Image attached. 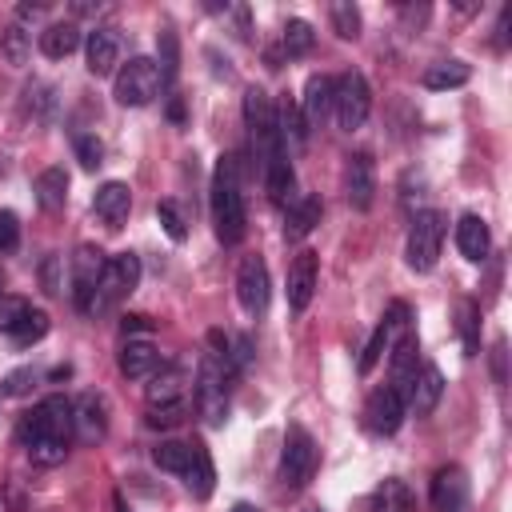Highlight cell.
I'll return each instance as SVG.
<instances>
[{
    "mask_svg": "<svg viewBox=\"0 0 512 512\" xmlns=\"http://www.w3.org/2000/svg\"><path fill=\"white\" fill-rule=\"evenodd\" d=\"M372 512H416V496L400 476H388L372 492Z\"/></svg>",
    "mask_w": 512,
    "mask_h": 512,
    "instance_id": "30",
    "label": "cell"
},
{
    "mask_svg": "<svg viewBox=\"0 0 512 512\" xmlns=\"http://www.w3.org/2000/svg\"><path fill=\"white\" fill-rule=\"evenodd\" d=\"M156 68H160V80H164V88L176 80V72H180V48H176V32L172 28H160V36H156Z\"/></svg>",
    "mask_w": 512,
    "mask_h": 512,
    "instance_id": "34",
    "label": "cell"
},
{
    "mask_svg": "<svg viewBox=\"0 0 512 512\" xmlns=\"http://www.w3.org/2000/svg\"><path fill=\"white\" fill-rule=\"evenodd\" d=\"M0 56H4L12 68H24L28 56H32V36H28L20 24H8V28L0 32Z\"/></svg>",
    "mask_w": 512,
    "mask_h": 512,
    "instance_id": "33",
    "label": "cell"
},
{
    "mask_svg": "<svg viewBox=\"0 0 512 512\" xmlns=\"http://www.w3.org/2000/svg\"><path fill=\"white\" fill-rule=\"evenodd\" d=\"M36 376H40L36 368H16V372H8V376H4V384H0V388H4V396H24V392L36 384Z\"/></svg>",
    "mask_w": 512,
    "mask_h": 512,
    "instance_id": "44",
    "label": "cell"
},
{
    "mask_svg": "<svg viewBox=\"0 0 512 512\" xmlns=\"http://www.w3.org/2000/svg\"><path fill=\"white\" fill-rule=\"evenodd\" d=\"M120 52H124V44H120V32H116L112 24H96V28L88 32V40H84V60H88V72H92V76L116 72Z\"/></svg>",
    "mask_w": 512,
    "mask_h": 512,
    "instance_id": "14",
    "label": "cell"
},
{
    "mask_svg": "<svg viewBox=\"0 0 512 512\" xmlns=\"http://www.w3.org/2000/svg\"><path fill=\"white\" fill-rule=\"evenodd\" d=\"M316 268H320V260H316L312 248H304V252L288 264V308H292V312H304V308H308V300H312V292H316Z\"/></svg>",
    "mask_w": 512,
    "mask_h": 512,
    "instance_id": "18",
    "label": "cell"
},
{
    "mask_svg": "<svg viewBox=\"0 0 512 512\" xmlns=\"http://www.w3.org/2000/svg\"><path fill=\"white\" fill-rule=\"evenodd\" d=\"M320 224V196H296L284 212V240H304Z\"/></svg>",
    "mask_w": 512,
    "mask_h": 512,
    "instance_id": "25",
    "label": "cell"
},
{
    "mask_svg": "<svg viewBox=\"0 0 512 512\" xmlns=\"http://www.w3.org/2000/svg\"><path fill=\"white\" fill-rule=\"evenodd\" d=\"M156 220H160V228L168 232V240H176V244L188 240V224H184L176 200H160V204H156Z\"/></svg>",
    "mask_w": 512,
    "mask_h": 512,
    "instance_id": "41",
    "label": "cell"
},
{
    "mask_svg": "<svg viewBox=\"0 0 512 512\" xmlns=\"http://www.w3.org/2000/svg\"><path fill=\"white\" fill-rule=\"evenodd\" d=\"M160 88H164L160 68H156V60H148V56H132L128 64H120V72H116V80H112V96H116V104H124V108H144V104H152V100L160 96Z\"/></svg>",
    "mask_w": 512,
    "mask_h": 512,
    "instance_id": "4",
    "label": "cell"
},
{
    "mask_svg": "<svg viewBox=\"0 0 512 512\" xmlns=\"http://www.w3.org/2000/svg\"><path fill=\"white\" fill-rule=\"evenodd\" d=\"M184 412H188L184 400H180V404H152V408H148V424H152V428H172V424L184 420Z\"/></svg>",
    "mask_w": 512,
    "mask_h": 512,
    "instance_id": "43",
    "label": "cell"
},
{
    "mask_svg": "<svg viewBox=\"0 0 512 512\" xmlns=\"http://www.w3.org/2000/svg\"><path fill=\"white\" fill-rule=\"evenodd\" d=\"M276 128H280V140H284V144H288V140H292V144H304V140H308V120H304L300 104H292V100L280 108Z\"/></svg>",
    "mask_w": 512,
    "mask_h": 512,
    "instance_id": "37",
    "label": "cell"
},
{
    "mask_svg": "<svg viewBox=\"0 0 512 512\" xmlns=\"http://www.w3.org/2000/svg\"><path fill=\"white\" fill-rule=\"evenodd\" d=\"M228 376L232 368L220 360V356H200V368H196V408L204 416L208 428H220L228 420Z\"/></svg>",
    "mask_w": 512,
    "mask_h": 512,
    "instance_id": "3",
    "label": "cell"
},
{
    "mask_svg": "<svg viewBox=\"0 0 512 512\" xmlns=\"http://www.w3.org/2000/svg\"><path fill=\"white\" fill-rule=\"evenodd\" d=\"M332 112H336V124H340L344 132H356V128L368 120V112H372V88H368L364 72L352 68V72H344V76L336 80Z\"/></svg>",
    "mask_w": 512,
    "mask_h": 512,
    "instance_id": "7",
    "label": "cell"
},
{
    "mask_svg": "<svg viewBox=\"0 0 512 512\" xmlns=\"http://www.w3.org/2000/svg\"><path fill=\"white\" fill-rule=\"evenodd\" d=\"M92 212H96L112 232L124 228V220H128V212H132V188H128L124 180H108V184H100L96 196H92Z\"/></svg>",
    "mask_w": 512,
    "mask_h": 512,
    "instance_id": "16",
    "label": "cell"
},
{
    "mask_svg": "<svg viewBox=\"0 0 512 512\" xmlns=\"http://www.w3.org/2000/svg\"><path fill=\"white\" fill-rule=\"evenodd\" d=\"M400 420H404V400H400L388 384L376 388V392L368 396V404H364V424H368V432L392 436V432L400 428Z\"/></svg>",
    "mask_w": 512,
    "mask_h": 512,
    "instance_id": "15",
    "label": "cell"
},
{
    "mask_svg": "<svg viewBox=\"0 0 512 512\" xmlns=\"http://www.w3.org/2000/svg\"><path fill=\"white\" fill-rule=\"evenodd\" d=\"M244 124L252 132V144H256V156L260 160H268L272 152L284 148L280 128H276V104H272V96L264 88H248L244 92Z\"/></svg>",
    "mask_w": 512,
    "mask_h": 512,
    "instance_id": "6",
    "label": "cell"
},
{
    "mask_svg": "<svg viewBox=\"0 0 512 512\" xmlns=\"http://www.w3.org/2000/svg\"><path fill=\"white\" fill-rule=\"evenodd\" d=\"M432 508L436 512H464L468 508V476L460 464H448L432 480Z\"/></svg>",
    "mask_w": 512,
    "mask_h": 512,
    "instance_id": "17",
    "label": "cell"
},
{
    "mask_svg": "<svg viewBox=\"0 0 512 512\" xmlns=\"http://www.w3.org/2000/svg\"><path fill=\"white\" fill-rule=\"evenodd\" d=\"M316 472V440L308 436L304 424H288L284 432V452H280V480L284 488H304Z\"/></svg>",
    "mask_w": 512,
    "mask_h": 512,
    "instance_id": "8",
    "label": "cell"
},
{
    "mask_svg": "<svg viewBox=\"0 0 512 512\" xmlns=\"http://www.w3.org/2000/svg\"><path fill=\"white\" fill-rule=\"evenodd\" d=\"M404 328H408V304H400V300H396V304L388 308V316L376 324V332L368 336V344H364V352H360V360H356L360 376H368V372L380 364V356L392 348V336H396V332H404Z\"/></svg>",
    "mask_w": 512,
    "mask_h": 512,
    "instance_id": "13",
    "label": "cell"
},
{
    "mask_svg": "<svg viewBox=\"0 0 512 512\" xmlns=\"http://www.w3.org/2000/svg\"><path fill=\"white\" fill-rule=\"evenodd\" d=\"M64 200H68V172L64 168H44L36 176V204L56 212V208H64Z\"/></svg>",
    "mask_w": 512,
    "mask_h": 512,
    "instance_id": "31",
    "label": "cell"
},
{
    "mask_svg": "<svg viewBox=\"0 0 512 512\" xmlns=\"http://www.w3.org/2000/svg\"><path fill=\"white\" fill-rule=\"evenodd\" d=\"M136 284H140V256H136V252H116V256H108L104 276H100V288H96V304H92V312H100V308H108L112 300L128 296Z\"/></svg>",
    "mask_w": 512,
    "mask_h": 512,
    "instance_id": "10",
    "label": "cell"
},
{
    "mask_svg": "<svg viewBox=\"0 0 512 512\" xmlns=\"http://www.w3.org/2000/svg\"><path fill=\"white\" fill-rule=\"evenodd\" d=\"M16 244H20V220L16 212L0 208V252H16Z\"/></svg>",
    "mask_w": 512,
    "mask_h": 512,
    "instance_id": "46",
    "label": "cell"
},
{
    "mask_svg": "<svg viewBox=\"0 0 512 512\" xmlns=\"http://www.w3.org/2000/svg\"><path fill=\"white\" fill-rule=\"evenodd\" d=\"M164 368V356L148 344V340H128L124 344V352H120V372L128 376V380H148V376H156Z\"/></svg>",
    "mask_w": 512,
    "mask_h": 512,
    "instance_id": "24",
    "label": "cell"
},
{
    "mask_svg": "<svg viewBox=\"0 0 512 512\" xmlns=\"http://www.w3.org/2000/svg\"><path fill=\"white\" fill-rule=\"evenodd\" d=\"M388 388L404 400V408H408V396H412V384H416V376H420V344H416V332L412 328H404L400 332V340L392 344V356H388Z\"/></svg>",
    "mask_w": 512,
    "mask_h": 512,
    "instance_id": "12",
    "label": "cell"
},
{
    "mask_svg": "<svg viewBox=\"0 0 512 512\" xmlns=\"http://www.w3.org/2000/svg\"><path fill=\"white\" fill-rule=\"evenodd\" d=\"M28 312V300H16V296H0V332H12L20 324V316Z\"/></svg>",
    "mask_w": 512,
    "mask_h": 512,
    "instance_id": "45",
    "label": "cell"
},
{
    "mask_svg": "<svg viewBox=\"0 0 512 512\" xmlns=\"http://www.w3.org/2000/svg\"><path fill=\"white\" fill-rule=\"evenodd\" d=\"M148 404H180L184 400V384H188V372L176 368V364H164L156 376H148Z\"/></svg>",
    "mask_w": 512,
    "mask_h": 512,
    "instance_id": "29",
    "label": "cell"
},
{
    "mask_svg": "<svg viewBox=\"0 0 512 512\" xmlns=\"http://www.w3.org/2000/svg\"><path fill=\"white\" fill-rule=\"evenodd\" d=\"M152 460H156V468L184 476V468H188V444H180V440H164V444L152 448Z\"/></svg>",
    "mask_w": 512,
    "mask_h": 512,
    "instance_id": "40",
    "label": "cell"
},
{
    "mask_svg": "<svg viewBox=\"0 0 512 512\" xmlns=\"http://www.w3.org/2000/svg\"><path fill=\"white\" fill-rule=\"evenodd\" d=\"M304 512H324V508H304Z\"/></svg>",
    "mask_w": 512,
    "mask_h": 512,
    "instance_id": "55",
    "label": "cell"
},
{
    "mask_svg": "<svg viewBox=\"0 0 512 512\" xmlns=\"http://www.w3.org/2000/svg\"><path fill=\"white\" fill-rule=\"evenodd\" d=\"M232 512H260V508H256V504H248V500H236V504H232Z\"/></svg>",
    "mask_w": 512,
    "mask_h": 512,
    "instance_id": "53",
    "label": "cell"
},
{
    "mask_svg": "<svg viewBox=\"0 0 512 512\" xmlns=\"http://www.w3.org/2000/svg\"><path fill=\"white\" fill-rule=\"evenodd\" d=\"M440 396H444V376H440L436 364H424L420 376H416V384H412L408 408H412L416 416H432V408L440 404Z\"/></svg>",
    "mask_w": 512,
    "mask_h": 512,
    "instance_id": "26",
    "label": "cell"
},
{
    "mask_svg": "<svg viewBox=\"0 0 512 512\" xmlns=\"http://www.w3.org/2000/svg\"><path fill=\"white\" fill-rule=\"evenodd\" d=\"M44 288H48V292H60V284H56V256L44 264Z\"/></svg>",
    "mask_w": 512,
    "mask_h": 512,
    "instance_id": "51",
    "label": "cell"
},
{
    "mask_svg": "<svg viewBox=\"0 0 512 512\" xmlns=\"http://www.w3.org/2000/svg\"><path fill=\"white\" fill-rule=\"evenodd\" d=\"M184 484H188V492H192L196 500H208V496H212V488H216V468H212V456H208V448H204L200 440H192V444H188Z\"/></svg>",
    "mask_w": 512,
    "mask_h": 512,
    "instance_id": "22",
    "label": "cell"
},
{
    "mask_svg": "<svg viewBox=\"0 0 512 512\" xmlns=\"http://www.w3.org/2000/svg\"><path fill=\"white\" fill-rule=\"evenodd\" d=\"M212 224L220 244H240L248 232L244 192H240V156H220L212 172Z\"/></svg>",
    "mask_w": 512,
    "mask_h": 512,
    "instance_id": "2",
    "label": "cell"
},
{
    "mask_svg": "<svg viewBox=\"0 0 512 512\" xmlns=\"http://www.w3.org/2000/svg\"><path fill=\"white\" fill-rule=\"evenodd\" d=\"M264 164V188H268V196L276 200V204H292V184H296V172H292V164H288V152L280 148V152H272L268 160H260Z\"/></svg>",
    "mask_w": 512,
    "mask_h": 512,
    "instance_id": "27",
    "label": "cell"
},
{
    "mask_svg": "<svg viewBox=\"0 0 512 512\" xmlns=\"http://www.w3.org/2000/svg\"><path fill=\"white\" fill-rule=\"evenodd\" d=\"M44 12H48V4H20V8H16L20 20H40Z\"/></svg>",
    "mask_w": 512,
    "mask_h": 512,
    "instance_id": "49",
    "label": "cell"
},
{
    "mask_svg": "<svg viewBox=\"0 0 512 512\" xmlns=\"http://www.w3.org/2000/svg\"><path fill=\"white\" fill-rule=\"evenodd\" d=\"M444 212L436 208H424L412 216V228H408V244H404V256H408V268L412 272H428L436 268L440 260V244H444Z\"/></svg>",
    "mask_w": 512,
    "mask_h": 512,
    "instance_id": "5",
    "label": "cell"
},
{
    "mask_svg": "<svg viewBox=\"0 0 512 512\" xmlns=\"http://www.w3.org/2000/svg\"><path fill=\"white\" fill-rule=\"evenodd\" d=\"M468 76H472V68H468L464 60H440V64H432L420 80H424V88L444 92V88H460V84H468Z\"/></svg>",
    "mask_w": 512,
    "mask_h": 512,
    "instance_id": "32",
    "label": "cell"
},
{
    "mask_svg": "<svg viewBox=\"0 0 512 512\" xmlns=\"http://www.w3.org/2000/svg\"><path fill=\"white\" fill-rule=\"evenodd\" d=\"M24 96H28V112H36V116L52 108V88H48V84H32Z\"/></svg>",
    "mask_w": 512,
    "mask_h": 512,
    "instance_id": "47",
    "label": "cell"
},
{
    "mask_svg": "<svg viewBox=\"0 0 512 512\" xmlns=\"http://www.w3.org/2000/svg\"><path fill=\"white\" fill-rule=\"evenodd\" d=\"M16 436H20V444H24L32 464H44V468L60 464L68 456L72 436H76V428H72V400L68 396H44L32 412L20 416Z\"/></svg>",
    "mask_w": 512,
    "mask_h": 512,
    "instance_id": "1",
    "label": "cell"
},
{
    "mask_svg": "<svg viewBox=\"0 0 512 512\" xmlns=\"http://www.w3.org/2000/svg\"><path fill=\"white\" fill-rule=\"evenodd\" d=\"M456 324H460V336H464V352L468 356H476L480 352V308L472 304V300H460L456 304Z\"/></svg>",
    "mask_w": 512,
    "mask_h": 512,
    "instance_id": "38",
    "label": "cell"
},
{
    "mask_svg": "<svg viewBox=\"0 0 512 512\" xmlns=\"http://www.w3.org/2000/svg\"><path fill=\"white\" fill-rule=\"evenodd\" d=\"M268 296H272V284H268V264L264 256H244L240 268H236V300L248 316H264L268 312Z\"/></svg>",
    "mask_w": 512,
    "mask_h": 512,
    "instance_id": "11",
    "label": "cell"
},
{
    "mask_svg": "<svg viewBox=\"0 0 512 512\" xmlns=\"http://www.w3.org/2000/svg\"><path fill=\"white\" fill-rule=\"evenodd\" d=\"M80 48V28L72 24V20H56V24H48L44 32H40V52L48 56V60H64V56H72Z\"/></svg>",
    "mask_w": 512,
    "mask_h": 512,
    "instance_id": "28",
    "label": "cell"
},
{
    "mask_svg": "<svg viewBox=\"0 0 512 512\" xmlns=\"http://www.w3.org/2000/svg\"><path fill=\"white\" fill-rule=\"evenodd\" d=\"M332 92H336V80H332V76H324V72H312V76L304 80L300 112H304L308 128H316V124H324V120H328V112H332Z\"/></svg>",
    "mask_w": 512,
    "mask_h": 512,
    "instance_id": "20",
    "label": "cell"
},
{
    "mask_svg": "<svg viewBox=\"0 0 512 512\" xmlns=\"http://www.w3.org/2000/svg\"><path fill=\"white\" fill-rule=\"evenodd\" d=\"M8 336H12V344H20V348H28V344L44 340V336H48V312H40V308H28V312L20 316V324H16Z\"/></svg>",
    "mask_w": 512,
    "mask_h": 512,
    "instance_id": "35",
    "label": "cell"
},
{
    "mask_svg": "<svg viewBox=\"0 0 512 512\" xmlns=\"http://www.w3.org/2000/svg\"><path fill=\"white\" fill-rule=\"evenodd\" d=\"M104 264H108V256L96 244H80L76 248V256H72V304L80 312H92L96 288H100V276H104Z\"/></svg>",
    "mask_w": 512,
    "mask_h": 512,
    "instance_id": "9",
    "label": "cell"
},
{
    "mask_svg": "<svg viewBox=\"0 0 512 512\" xmlns=\"http://www.w3.org/2000/svg\"><path fill=\"white\" fill-rule=\"evenodd\" d=\"M0 400H4V388H0Z\"/></svg>",
    "mask_w": 512,
    "mask_h": 512,
    "instance_id": "56",
    "label": "cell"
},
{
    "mask_svg": "<svg viewBox=\"0 0 512 512\" xmlns=\"http://www.w3.org/2000/svg\"><path fill=\"white\" fill-rule=\"evenodd\" d=\"M328 16H332V28H336L340 40H356L360 36V8L352 0H336L328 8Z\"/></svg>",
    "mask_w": 512,
    "mask_h": 512,
    "instance_id": "39",
    "label": "cell"
},
{
    "mask_svg": "<svg viewBox=\"0 0 512 512\" xmlns=\"http://www.w3.org/2000/svg\"><path fill=\"white\" fill-rule=\"evenodd\" d=\"M492 376H496V384H504V376H508L504 372V340L492 344Z\"/></svg>",
    "mask_w": 512,
    "mask_h": 512,
    "instance_id": "48",
    "label": "cell"
},
{
    "mask_svg": "<svg viewBox=\"0 0 512 512\" xmlns=\"http://www.w3.org/2000/svg\"><path fill=\"white\" fill-rule=\"evenodd\" d=\"M152 324H148V316H124V336L128 332H148Z\"/></svg>",
    "mask_w": 512,
    "mask_h": 512,
    "instance_id": "50",
    "label": "cell"
},
{
    "mask_svg": "<svg viewBox=\"0 0 512 512\" xmlns=\"http://www.w3.org/2000/svg\"><path fill=\"white\" fill-rule=\"evenodd\" d=\"M424 16H428V8H424V4H420V8H404V20H408V24H416V28L424 24Z\"/></svg>",
    "mask_w": 512,
    "mask_h": 512,
    "instance_id": "52",
    "label": "cell"
},
{
    "mask_svg": "<svg viewBox=\"0 0 512 512\" xmlns=\"http://www.w3.org/2000/svg\"><path fill=\"white\" fill-rule=\"evenodd\" d=\"M76 160H80V168H100L104 164V144L96 140V136H76Z\"/></svg>",
    "mask_w": 512,
    "mask_h": 512,
    "instance_id": "42",
    "label": "cell"
},
{
    "mask_svg": "<svg viewBox=\"0 0 512 512\" xmlns=\"http://www.w3.org/2000/svg\"><path fill=\"white\" fill-rule=\"evenodd\" d=\"M372 192H376V172H372V156L356 152L348 156V204L352 208H372Z\"/></svg>",
    "mask_w": 512,
    "mask_h": 512,
    "instance_id": "23",
    "label": "cell"
},
{
    "mask_svg": "<svg viewBox=\"0 0 512 512\" xmlns=\"http://www.w3.org/2000/svg\"><path fill=\"white\" fill-rule=\"evenodd\" d=\"M456 248H460V256L472 260V264H480V260L488 256L492 236H488V224H484L476 212H464V216L456 220Z\"/></svg>",
    "mask_w": 512,
    "mask_h": 512,
    "instance_id": "21",
    "label": "cell"
},
{
    "mask_svg": "<svg viewBox=\"0 0 512 512\" xmlns=\"http://www.w3.org/2000/svg\"><path fill=\"white\" fill-rule=\"evenodd\" d=\"M0 296H4V268H0Z\"/></svg>",
    "mask_w": 512,
    "mask_h": 512,
    "instance_id": "54",
    "label": "cell"
},
{
    "mask_svg": "<svg viewBox=\"0 0 512 512\" xmlns=\"http://www.w3.org/2000/svg\"><path fill=\"white\" fill-rule=\"evenodd\" d=\"M312 40H316V32H312V24H308V20H300V16H292V20L284 24V36H280V48H284V56H304V52L312 48Z\"/></svg>",
    "mask_w": 512,
    "mask_h": 512,
    "instance_id": "36",
    "label": "cell"
},
{
    "mask_svg": "<svg viewBox=\"0 0 512 512\" xmlns=\"http://www.w3.org/2000/svg\"><path fill=\"white\" fill-rule=\"evenodd\" d=\"M72 428L80 440H100L108 432V404L100 392H84L80 400H72Z\"/></svg>",
    "mask_w": 512,
    "mask_h": 512,
    "instance_id": "19",
    "label": "cell"
}]
</instances>
